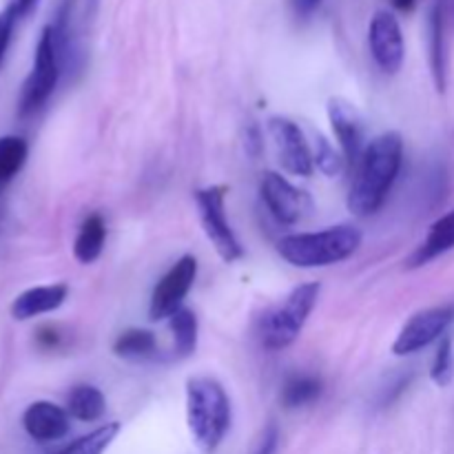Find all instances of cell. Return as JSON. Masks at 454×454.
Instances as JSON below:
<instances>
[{"label": "cell", "mask_w": 454, "mask_h": 454, "mask_svg": "<svg viewBox=\"0 0 454 454\" xmlns=\"http://www.w3.org/2000/svg\"><path fill=\"white\" fill-rule=\"evenodd\" d=\"M319 300V284H301L260 317V340L269 350L288 348L300 337Z\"/></svg>", "instance_id": "cell-4"}, {"label": "cell", "mask_w": 454, "mask_h": 454, "mask_svg": "<svg viewBox=\"0 0 454 454\" xmlns=\"http://www.w3.org/2000/svg\"><path fill=\"white\" fill-rule=\"evenodd\" d=\"M262 202L270 211V215L282 224H300L310 211H313V200L306 191L297 189L295 184L286 180L279 173L269 171L262 176L260 182Z\"/></svg>", "instance_id": "cell-9"}, {"label": "cell", "mask_w": 454, "mask_h": 454, "mask_svg": "<svg viewBox=\"0 0 454 454\" xmlns=\"http://www.w3.org/2000/svg\"><path fill=\"white\" fill-rule=\"evenodd\" d=\"M454 248V208L448 211L446 215L439 217L433 226H430L428 235H426L424 242L417 247V251L412 253L411 260L406 262L408 269H419V266L430 264L433 260H437L443 253L452 251Z\"/></svg>", "instance_id": "cell-16"}, {"label": "cell", "mask_w": 454, "mask_h": 454, "mask_svg": "<svg viewBox=\"0 0 454 454\" xmlns=\"http://www.w3.org/2000/svg\"><path fill=\"white\" fill-rule=\"evenodd\" d=\"M269 133L273 137L275 151H278L284 171L300 177H309L315 171L313 149L306 142L304 131L293 120L275 115L269 120Z\"/></svg>", "instance_id": "cell-11"}, {"label": "cell", "mask_w": 454, "mask_h": 454, "mask_svg": "<svg viewBox=\"0 0 454 454\" xmlns=\"http://www.w3.org/2000/svg\"><path fill=\"white\" fill-rule=\"evenodd\" d=\"M27 142L18 136L0 137V189L18 176L27 162Z\"/></svg>", "instance_id": "cell-22"}, {"label": "cell", "mask_w": 454, "mask_h": 454, "mask_svg": "<svg viewBox=\"0 0 454 454\" xmlns=\"http://www.w3.org/2000/svg\"><path fill=\"white\" fill-rule=\"evenodd\" d=\"M69 295L67 284H49V286H34L29 291L20 293L12 304V317L18 322H27L38 315L53 313L65 304Z\"/></svg>", "instance_id": "cell-14"}, {"label": "cell", "mask_w": 454, "mask_h": 454, "mask_svg": "<svg viewBox=\"0 0 454 454\" xmlns=\"http://www.w3.org/2000/svg\"><path fill=\"white\" fill-rule=\"evenodd\" d=\"M322 395V380L313 375H293L288 377L282 388V403L286 408H304L317 402Z\"/></svg>", "instance_id": "cell-21"}, {"label": "cell", "mask_w": 454, "mask_h": 454, "mask_svg": "<svg viewBox=\"0 0 454 454\" xmlns=\"http://www.w3.org/2000/svg\"><path fill=\"white\" fill-rule=\"evenodd\" d=\"M186 424L200 450L211 454L220 448L231 428V402L220 381L213 377L186 381Z\"/></svg>", "instance_id": "cell-2"}, {"label": "cell", "mask_w": 454, "mask_h": 454, "mask_svg": "<svg viewBox=\"0 0 454 454\" xmlns=\"http://www.w3.org/2000/svg\"><path fill=\"white\" fill-rule=\"evenodd\" d=\"M448 18L454 20V0H448Z\"/></svg>", "instance_id": "cell-31"}, {"label": "cell", "mask_w": 454, "mask_h": 454, "mask_svg": "<svg viewBox=\"0 0 454 454\" xmlns=\"http://www.w3.org/2000/svg\"><path fill=\"white\" fill-rule=\"evenodd\" d=\"M313 160H315V168L322 171L326 177H335L344 171V158H341V155L335 151V146L322 136L315 140Z\"/></svg>", "instance_id": "cell-25"}, {"label": "cell", "mask_w": 454, "mask_h": 454, "mask_svg": "<svg viewBox=\"0 0 454 454\" xmlns=\"http://www.w3.org/2000/svg\"><path fill=\"white\" fill-rule=\"evenodd\" d=\"M328 120H331L337 142H340L341 155L350 164H355L366 149V142H364L366 140V127H364L362 114L353 102L344 100V98H331L328 100Z\"/></svg>", "instance_id": "cell-12"}, {"label": "cell", "mask_w": 454, "mask_h": 454, "mask_svg": "<svg viewBox=\"0 0 454 454\" xmlns=\"http://www.w3.org/2000/svg\"><path fill=\"white\" fill-rule=\"evenodd\" d=\"M403 164V140L397 131L372 137L355 162V176L348 191V211L357 217H371L384 207Z\"/></svg>", "instance_id": "cell-1"}, {"label": "cell", "mask_w": 454, "mask_h": 454, "mask_svg": "<svg viewBox=\"0 0 454 454\" xmlns=\"http://www.w3.org/2000/svg\"><path fill=\"white\" fill-rule=\"evenodd\" d=\"M38 3V0H12V7L16 9L18 12V16H25L27 12H31V9H34V4Z\"/></svg>", "instance_id": "cell-29"}, {"label": "cell", "mask_w": 454, "mask_h": 454, "mask_svg": "<svg viewBox=\"0 0 454 454\" xmlns=\"http://www.w3.org/2000/svg\"><path fill=\"white\" fill-rule=\"evenodd\" d=\"M448 0H434L430 7V71L437 91H446L448 84Z\"/></svg>", "instance_id": "cell-15"}, {"label": "cell", "mask_w": 454, "mask_h": 454, "mask_svg": "<svg viewBox=\"0 0 454 454\" xmlns=\"http://www.w3.org/2000/svg\"><path fill=\"white\" fill-rule=\"evenodd\" d=\"M362 247L359 229L348 224L331 226L317 233H293L278 242V253L297 269H322L340 264Z\"/></svg>", "instance_id": "cell-3"}, {"label": "cell", "mask_w": 454, "mask_h": 454, "mask_svg": "<svg viewBox=\"0 0 454 454\" xmlns=\"http://www.w3.org/2000/svg\"><path fill=\"white\" fill-rule=\"evenodd\" d=\"M198 275V260L193 255H184L164 273V278L155 284L149 304V317L153 322L171 319L184 304L191 286Z\"/></svg>", "instance_id": "cell-8"}, {"label": "cell", "mask_w": 454, "mask_h": 454, "mask_svg": "<svg viewBox=\"0 0 454 454\" xmlns=\"http://www.w3.org/2000/svg\"><path fill=\"white\" fill-rule=\"evenodd\" d=\"M106 411V399L100 388L91 384L75 386L67 397V412L78 421H98Z\"/></svg>", "instance_id": "cell-18"}, {"label": "cell", "mask_w": 454, "mask_h": 454, "mask_svg": "<svg viewBox=\"0 0 454 454\" xmlns=\"http://www.w3.org/2000/svg\"><path fill=\"white\" fill-rule=\"evenodd\" d=\"M62 60L65 58H62V47L56 29H53V25H47L40 34L38 44H35L34 67H31V74L27 75L20 98H18V114H35L51 98L58 80H60Z\"/></svg>", "instance_id": "cell-5"}, {"label": "cell", "mask_w": 454, "mask_h": 454, "mask_svg": "<svg viewBox=\"0 0 454 454\" xmlns=\"http://www.w3.org/2000/svg\"><path fill=\"white\" fill-rule=\"evenodd\" d=\"M322 4V0H293V7H295V13L301 18H309L315 9Z\"/></svg>", "instance_id": "cell-28"}, {"label": "cell", "mask_w": 454, "mask_h": 454, "mask_svg": "<svg viewBox=\"0 0 454 454\" xmlns=\"http://www.w3.org/2000/svg\"><path fill=\"white\" fill-rule=\"evenodd\" d=\"M114 353L129 362H146L158 355V340L145 328H129L114 341Z\"/></svg>", "instance_id": "cell-19"}, {"label": "cell", "mask_w": 454, "mask_h": 454, "mask_svg": "<svg viewBox=\"0 0 454 454\" xmlns=\"http://www.w3.org/2000/svg\"><path fill=\"white\" fill-rule=\"evenodd\" d=\"M417 4V0H393V7L397 12H412Z\"/></svg>", "instance_id": "cell-30"}, {"label": "cell", "mask_w": 454, "mask_h": 454, "mask_svg": "<svg viewBox=\"0 0 454 454\" xmlns=\"http://www.w3.org/2000/svg\"><path fill=\"white\" fill-rule=\"evenodd\" d=\"M18 18L20 16H18V12L12 7V4L0 12V65H3L4 56H7V49H9V43H12L13 27H16Z\"/></svg>", "instance_id": "cell-26"}, {"label": "cell", "mask_w": 454, "mask_h": 454, "mask_svg": "<svg viewBox=\"0 0 454 454\" xmlns=\"http://www.w3.org/2000/svg\"><path fill=\"white\" fill-rule=\"evenodd\" d=\"M195 202H198L200 220H202L204 233H207L208 242L217 251V255L224 262H238L244 255V248L239 239L235 238L233 229H231L229 220H226V186H207L195 193Z\"/></svg>", "instance_id": "cell-6"}, {"label": "cell", "mask_w": 454, "mask_h": 454, "mask_svg": "<svg viewBox=\"0 0 454 454\" xmlns=\"http://www.w3.org/2000/svg\"><path fill=\"white\" fill-rule=\"evenodd\" d=\"M454 324V304L434 306V309L419 310L412 315L403 328L399 331L397 340L393 344V353L399 357L415 355L419 350L428 348L433 341L442 340Z\"/></svg>", "instance_id": "cell-7"}, {"label": "cell", "mask_w": 454, "mask_h": 454, "mask_svg": "<svg viewBox=\"0 0 454 454\" xmlns=\"http://www.w3.org/2000/svg\"><path fill=\"white\" fill-rule=\"evenodd\" d=\"M120 424L118 421H111V424L100 426L93 433L84 434V437L75 439L74 443H69L67 448H62L56 454H105L106 448L114 443V439L118 437Z\"/></svg>", "instance_id": "cell-23"}, {"label": "cell", "mask_w": 454, "mask_h": 454, "mask_svg": "<svg viewBox=\"0 0 454 454\" xmlns=\"http://www.w3.org/2000/svg\"><path fill=\"white\" fill-rule=\"evenodd\" d=\"M430 380L439 386L446 388L454 380V341L450 335H443L439 340L437 353H434L433 368H430Z\"/></svg>", "instance_id": "cell-24"}, {"label": "cell", "mask_w": 454, "mask_h": 454, "mask_svg": "<svg viewBox=\"0 0 454 454\" xmlns=\"http://www.w3.org/2000/svg\"><path fill=\"white\" fill-rule=\"evenodd\" d=\"M22 428L40 443L58 442L69 433V412L53 402H34L22 415Z\"/></svg>", "instance_id": "cell-13"}, {"label": "cell", "mask_w": 454, "mask_h": 454, "mask_svg": "<svg viewBox=\"0 0 454 454\" xmlns=\"http://www.w3.org/2000/svg\"><path fill=\"white\" fill-rule=\"evenodd\" d=\"M278 442H279L278 428H275V426H269L266 433L262 434V442L260 446H257L255 454H275V450H278Z\"/></svg>", "instance_id": "cell-27"}, {"label": "cell", "mask_w": 454, "mask_h": 454, "mask_svg": "<svg viewBox=\"0 0 454 454\" xmlns=\"http://www.w3.org/2000/svg\"><path fill=\"white\" fill-rule=\"evenodd\" d=\"M168 328L173 333V350L177 357H189L198 348V317L191 309L182 306L171 319H168Z\"/></svg>", "instance_id": "cell-20"}, {"label": "cell", "mask_w": 454, "mask_h": 454, "mask_svg": "<svg viewBox=\"0 0 454 454\" xmlns=\"http://www.w3.org/2000/svg\"><path fill=\"white\" fill-rule=\"evenodd\" d=\"M106 239V226L100 213H91L80 224L78 235L74 239V257L80 264H93L102 255Z\"/></svg>", "instance_id": "cell-17"}, {"label": "cell", "mask_w": 454, "mask_h": 454, "mask_svg": "<svg viewBox=\"0 0 454 454\" xmlns=\"http://www.w3.org/2000/svg\"><path fill=\"white\" fill-rule=\"evenodd\" d=\"M368 44H371L372 60L384 74H397L406 60V40L397 16L388 9H380L372 16L368 27Z\"/></svg>", "instance_id": "cell-10"}]
</instances>
